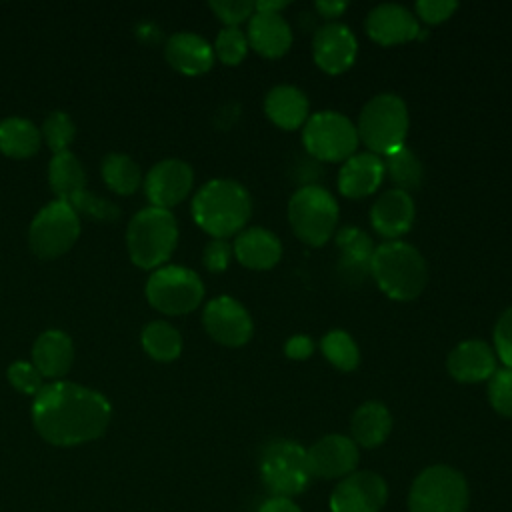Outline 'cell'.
<instances>
[{"label":"cell","instance_id":"cell-1","mask_svg":"<svg viewBox=\"0 0 512 512\" xmlns=\"http://www.w3.org/2000/svg\"><path fill=\"white\" fill-rule=\"evenodd\" d=\"M108 400L74 382L44 384L34 396L32 422L54 446H76L100 438L110 424Z\"/></svg>","mask_w":512,"mask_h":512},{"label":"cell","instance_id":"cell-2","mask_svg":"<svg viewBox=\"0 0 512 512\" xmlns=\"http://www.w3.org/2000/svg\"><path fill=\"white\" fill-rule=\"evenodd\" d=\"M252 214L248 190L230 178L206 182L192 200L194 222L212 238H228L244 230Z\"/></svg>","mask_w":512,"mask_h":512},{"label":"cell","instance_id":"cell-3","mask_svg":"<svg viewBox=\"0 0 512 512\" xmlns=\"http://www.w3.org/2000/svg\"><path fill=\"white\" fill-rule=\"evenodd\" d=\"M370 276L392 300L408 302L422 294L428 282V266L418 248L402 240H386L376 246Z\"/></svg>","mask_w":512,"mask_h":512},{"label":"cell","instance_id":"cell-4","mask_svg":"<svg viewBox=\"0 0 512 512\" xmlns=\"http://www.w3.org/2000/svg\"><path fill=\"white\" fill-rule=\"evenodd\" d=\"M408 124V108L400 96L392 92L376 94L360 110L358 142L376 156H388L404 146Z\"/></svg>","mask_w":512,"mask_h":512},{"label":"cell","instance_id":"cell-5","mask_svg":"<svg viewBox=\"0 0 512 512\" xmlns=\"http://www.w3.org/2000/svg\"><path fill=\"white\" fill-rule=\"evenodd\" d=\"M178 242L176 218L164 208H144L128 224L126 244L130 258L140 268H156L170 258Z\"/></svg>","mask_w":512,"mask_h":512},{"label":"cell","instance_id":"cell-6","mask_svg":"<svg viewBox=\"0 0 512 512\" xmlns=\"http://www.w3.org/2000/svg\"><path fill=\"white\" fill-rule=\"evenodd\" d=\"M260 478L272 496L302 494L312 480L306 448L286 438L268 442L260 454Z\"/></svg>","mask_w":512,"mask_h":512},{"label":"cell","instance_id":"cell-7","mask_svg":"<svg viewBox=\"0 0 512 512\" xmlns=\"http://www.w3.org/2000/svg\"><path fill=\"white\" fill-rule=\"evenodd\" d=\"M468 482L464 474L446 464L424 468L408 492V512H466Z\"/></svg>","mask_w":512,"mask_h":512},{"label":"cell","instance_id":"cell-8","mask_svg":"<svg viewBox=\"0 0 512 512\" xmlns=\"http://www.w3.org/2000/svg\"><path fill=\"white\" fill-rule=\"evenodd\" d=\"M288 222L298 240L308 246H322L336 232L338 204L318 184L300 186L288 202Z\"/></svg>","mask_w":512,"mask_h":512},{"label":"cell","instance_id":"cell-9","mask_svg":"<svg viewBox=\"0 0 512 512\" xmlns=\"http://www.w3.org/2000/svg\"><path fill=\"white\" fill-rule=\"evenodd\" d=\"M302 144L314 160L342 162L356 154L358 132L344 114L336 110H320L308 116L302 126Z\"/></svg>","mask_w":512,"mask_h":512},{"label":"cell","instance_id":"cell-10","mask_svg":"<svg viewBox=\"0 0 512 512\" xmlns=\"http://www.w3.org/2000/svg\"><path fill=\"white\" fill-rule=\"evenodd\" d=\"M148 302L164 314H188L204 298L200 276L184 266H160L146 282Z\"/></svg>","mask_w":512,"mask_h":512},{"label":"cell","instance_id":"cell-11","mask_svg":"<svg viewBox=\"0 0 512 512\" xmlns=\"http://www.w3.org/2000/svg\"><path fill=\"white\" fill-rule=\"evenodd\" d=\"M80 234L78 214L62 200L46 204L30 224V248L40 258H58Z\"/></svg>","mask_w":512,"mask_h":512},{"label":"cell","instance_id":"cell-12","mask_svg":"<svg viewBox=\"0 0 512 512\" xmlns=\"http://www.w3.org/2000/svg\"><path fill=\"white\" fill-rule=\"evenodd\" d=\"M388 500L386 480L372 470H354L330 494L332 512H380Z\"/></svg>","mask_w":512,"mask_h":512},{"label":"cell","instance_id":"cell-13","mask_svg":"<svg viewBox=\"0 0 512 512\" xmlns=\"http://www.w3.org/2000/svg\"><path fill=\"white\" fill-rule=\"evenodd\" d=\"M202 324L212 340L222 346H244L254 332L248 310L232 296L210 300L202 312Z\"/></svg>","mask_w":512,"mask_h":512},{"label":"cell","instance_id":"cell-14","mask_svg":"<svg viewBox=\"0 0 512 512\" xmlns=\"http://www.w3.org/2000/svg\"><path fill=\"white\" fill-rule=\"evenodd\" d=\"M356 54V36L342 22H328L312 36V58L326 74H342L354 64Z\"/></svg>","mask_w":512,"mask_h":512},{"label":"cell","instance_id":"cell-15","mask_svg":"<svg viewBox=\"0 0 512 512\" xmlns=\"http://www.w3.org/2000/svg\"><path fill=\"white\" fill-rule=\"evenodd\" d=\"M308 464L312 478H344L352 474L358 466L360 454L358 446L352 438L344 434H326L320 440H316L310 448H306Z\"/></svg>","mask_w":512,"mask_h":512},{"label":"cell","instance_id":"cell-16","mask_svg":"<svg viewBox=\"0 0 512 512\" xmlns=\"http://www.w3.org/2000/svg\"><path fill=\"white\" fill-rule=\"evenodd\" d=\"M194 172L184 160L168 158L150 168L144 180V192L152 206L170 210L192 190Z\"/></svg>","mask_w":512,"mask_h":512},{"label":"cell","instance_id":"cell-17","mask_svg":"<svg viewBox=\"0 0 512 512\" xmlns=\"http://www.w3.org/2000/svg\"><path fill=\"white\" fill-rule=\"evenodd\" d=\"M368 36L380 46H396L420 36L418 18L400 4H378L374 6L364 22Z\"/></svg>","mask_w":512,"mask_h":512},{"label":"cell","instance_id":"cell-18","mask_svg":"<svg viewBox=\"0 0 512 512\" xmlns=\"http://www.w3.org/2000/svg\"><path fill=\"white\" fill-rule=\"evenodd\" d=\"M416 216L414 200L408 192L390 188L382 192L370 208L372 228L386 240H396L412 228Z\"/></svg>","mask_w":512,"mask_h":512},{"label":"cell","instance_id":"cell-19","mask_svg":"<svg viewBox=\"0 0 512 512\" xmlns=\"http://www.w3.org/2000/svg\"><path fill=\"white\" fill-rule=\"evenodd\" d=\"M446 368L456 382H484L496 372V352L484 340H464L450 350Z\"/></svg>","mask_w":512,"mask_h":512},{"label":"cell","instance_id":"cell-20","mask_svg":"<svg viewBox=\"0 0 512 512\" xmlns=\"http://www.w3.org/2000/svg\"><path fill=\"white\" fill-rule=\"evenodd\" d=\"M338 272L348 284H362L370 276V262L376 250L374 240L356 226H342L336 230Z\"/></svg>","mask_w":512,"mask_h":512},{"label":"cell","instance_id":"cell-21","mask_svg":"<svg viewBox=\"0 0 512 512\" xmlns=\"http://www.w3.org/2000/svg\"><path fill=\"white\" fill-rule=\"evenodd\" d=\"M384 160L372 152H356L344 160L338 172V190L346 198H366L382 184Z\"/></svg>","mask_w":512,"mask_h":512},{"label":"cell","instance_id":"cell-22","mask_svg":"<svg viewBox=\"0 0 512 512\" xmlns=\"http://www.w3.org/2000/svg\"><path fill=\"white\" fill-rule=\"evenodd\" d=\"M232 252L250 270H270L282 258V244L274 232L262 226H250L236 234Z\"/></svg>","mask_w":512,"mask_h":512},{"label":"cell","instance_id":"cell-23","mask_svg":"<svg viewBox=\"0 0 512 512\" xmlns=\"http://www.w3.org/2000/svg\"><path fill=\"white\" fill-rule=\"evenodd\" d=\"M248 46L264 58H280L292 44V28L282 14L256 12L248 20Z\"/></svg>","mask_w":512,"mask_h":512},{"label":"cell","instance_id":"cell-24","mask_svg":"<svg viewBox=\"0 0 512 512\" xmlns=\"http://www.w3.org/2000/svg\"><path fill=\"white\" fill-rule=\"evenodd\" d=\"M166 60L182 74L198 76L212 68L214 48L194 32H178L166 42Z\"/></svg>","mask_w":512,"mask_h":512},{"label":"cell","instance_id":"cell-25","mask_svg":"<svg viewBox=\"0 0 512 512\" xmlns=\"http://www.w3.org/2000/svg\"><path fill=\"white\" fill-rule=\"evenodd\" d=\"M264 112L282 130L302 128L308 120L310 104L306 94L290 84L274 86L264 98Z\"/></svg>","mask_w":512,"mask_h":512},{"label":"cell","instance_id":"cell-26","mask_svg":"<svg viewBox=\"0 0 512 512\" xmlns=\"http://www.w3.org/2000/svg\"><path fill=\"white\" fill-rule=\"evenodd\" d=\"M34 366L42 376L60 378L64 376L74 360V346L68 334L60 330H46L42 332L32 348Z\"/></svg>","mask_w":512,"mask_h":512},{"label":"cell","instance_id":"cell-27","mask_svg":"<svg viewBox=\"0 0 512 512\" xmlns=\"http://www.w3.org/2000/svg\"><path fill=\"white\" fill-rule=\"evenodd\" d=\"M350 432L356 446L378 448L392 432V414L382 402L368 400L354 410Z\"/></svg>","mask_w":512,"mask_h":512},{"label":"cell","instance_id":"cell-28","mask_svg":"<svg viewBox=\"0 0 512 512\" xmlns=\"http://www.w3.org/2000/svg\"><path fill=\"white\" fill-rule=\"evenodd\" d=\"M48 180L52 190L56 192L58 200L68 202L78 192L86 190V174L80 164V160L72 152H60L54 154L50 168H48Z\"/></svg>","mask_w":512,"mask_h":512},{"label":"cell","instance_id":"cell-29","mask_svg":"<svg viewBox=\"0 0 512 512\" xmlns=\"http://www.w3.org/2000/svg\"><path fill=\"white\" fill-rule=\"evenodd\" d=\"M40 148V130L26 118L0 122V150L12 158H28Z\"/></svg>","mask_w":512,"mask_h":512},{"label":"cell","instance_id":"cell-30","mask_svg":"<svg viewBox=\"0 0 512 512\" xmlns=\"http://www.w3.org/2000/svg\"><path fill=\"white\" fill-rule=\"evenodd\" d=\"M384 172L390 176L398 190H404L408 194L420 188L424 180V166L416 152L406 144L384 156Z\"/></svg>","mask_w":512,"mask_h":512},{"label":"cell","instance_id":"cell-31","mask_svg":"<svg viewBox=\"0 0 512 512\" xmlns=\"http://www.w3.org/2000/svg\"><path fill=\"white\" fill-rule=\"evenodd\" d=\"M142 346L144 350L160 362H170L182 352V336L168 322H150L142 330Z\"/></svg>","mask_w":512,"mask_h":512},{"label":"cell","instance_id":"cell-32","mask_svg":"<svg viewBox=\"0 0 512 512\" xmlns=\"http://www.w3.org/2000/svg\"><path fill=\"white\" fill-rule=\"evenodd\" d=\"M102 176L106 184L118 194H132L142 182L138 164L126 154H108L102 160Z\"/></svg>","mask_w":512,"mask_h":512},{"label":"cell","instance_id":"cell-33","mask_svg":"<svg viewBox=\"0 0 512 512\" xmlns=\"http://www.w3.org/2000/svg\"><path fill=\"white\" fill-rule=\"evenodd\" d=\"M324 358L342 372H352L360 364V348L346 330H330L320 340Z\"/></svg>","mask_w":512,"mask_h":512},{"label":"cell","instance_id":"cell-34","mask_svg":"<svg viewBox=\"0 0 512 512\" xmlns=\"http://www.w3.org/2000/svg\"><path fill=\"white\" fill-rule=\"evenodd\" d=\"M214 56L228 66H236L244 60L248 52V38L238 26H224L214 42Z\"/></svg>","mask_w":512,"mask_h":512},{"label":"cell","instance_id":"cell-35","mask_svg":"<svg viewBox=\"0 0 512 512\" xmlns=\"http://www.w3.org/2000/svg\"><path fill=\"white\" fill-rule=\"evenodd\" d=\"M74 134H76V128H74V122L72 118L66 114V112H52L46 120H44V126H42V136L46 138L48 146L54 150V154H60V152H66L68 150V144L74 140Z\"/></svg>","mask_w":512,"mask_h":512},{"label":"cell","instance_id":"cell-36","mask_svg":"<svg viewBox=\"0 0 512 512\" xmlns=\"http://www.w3.org/2000/svg\"><path fill=\"white\" fill-rule=\"evenodd\" d=\"M66 204L76 214H86V216H90L94 220H100V222H112V220H116L120 216V208L114 202H108V200H104L100 196H94L88 190L78 192Z\"/></svg>","mask_w":512,"mask_h":512},{"label":"cell","instance_id":"cell-37","mask_svg":"<svg viewBox=\"0 0 512 512\" xmlns=\"http://www.w3.org/2000/svg\"><path fill=\"white\" fill-rule=\"evenodd\" d=\"M488 402L504 418H512V368H496L488 378Z\"/></svg>","mask_w":512,"mask_h":512},{"label":"cell","instance_id":"cell-38","mask_svg":"<svg viewBox=\"0 0 512 512\" xmlns=\"http://www.w3.org/2000/svg\"><path fill=\"white\" fill-rule=\"evenodd\" d=\"M42 374L38 372V368L34 366V364H30V362H24V360H18V362H12L10 366H8V380H10V384L16 388V390H20V392H24V394H38L40 390H42V386H44V382H42Z\"/></svg>","mask_w":512,"mask_h":512},{"label":"cell","instance_id":"cell-39","mask_svg":"<svg viewBox=\"0 0 512 512\" xmlns=\"http://www.w3.org/2000/svg\"><path fill=\"white\" fill-rule=\"evenodd\" d=\"M210 8L226 26H238L254 14V2L248 0H214Z\"/></svg>","mask_w":512,"mask_h":512},{"label":"cell","instance_id":"cell-40","mask_svg":"<svg viewBox=\"0 0 512 512\" xmlns=\"http://www.w3.org/2000/svg\"><path fill=\"white\" fill-rule=\"evenodd\" d=\"M494 352L504 362L506 368H512V306L506 308L494 326Z\"/></svg>","mask_w":512,"mask_h":512},{"label":"cell","instance_id":"cell-41","mask_svg":"<svg viewBox=\"0 0 512 512\" xmlns=\"http://www.w3.org/2000/svg\"><path fill=\"white\" fill-rule=\"evenodd\" d=\"M232 258V244L224 238H212L202 252V262L210 272H224Z\"/></svg>","mask_w":512,"mask_h":512},{"label":"cell","instance_id":"cell-42","mask_svg":"<svg viewBox=\"0 0 512 512\" xmlns=\"http://www.w3.org/2000/svg\"><path fill=\"white\" fill-rule=\"evenodd\" d=\"M456 8L458 2L454 0H420L414 6L416 16L426 24H440L448 20Z\"/></svg>","mask_w":512,"mask_h":512},{"label":"cell","instance_id":"cell-43","mask_svg":"<svg viewBox=\"0 0 512 512\" xmlns=\"http://www.w3.org/2000/svg\"><path fill=\"white\" fill-rule=\"evenodd\" d=\"M314 352V342L306 334H294L284 344V354L292 360H306Z\"/></svg>","mask_w":512,"mask_h":512},{"label":"cell","instance_id":"cell-44","mask_svg":"<svg viewBox=\"0 0 512 512\" xmlns=\"http://www.w3.org/2000/svg\"><path fill=\"white\" fill-rule=\"evenodd\" d=\"M258 512H302L298 504L292 502V498H282V496H272L262 502Z\"/></svg>","mask_w":512,"mask_h":512},{"label":"cell","instance_id":"cell-45","mask_svg":"<svg viewBox=\"0 0 512 512\" xmlns=\"http://www.w3.org/2000/svg\"><path fill=\"white\" fill-rule=\"evenodd\" d=\"M314 8H316V12L322 18L334 20V18H338L348 8V2H342V0H320V2L314 4Z\"/></svg>","mask_w":512,"mask_h":512},{"label":"cell","instance_id":"cell-46","mask_svg":"<svg viewBox=\"0 0 512 512\" xmlns=\"http://www.w3.org/2000/svg\"><path fill=\"white\" fill-rule=\"evenodd\" d=\"M286 6H288V2H280V0H276V2H270V0L254 2L256 12H276V14H280Z\"/></svg>","mask_w":512,"mask_h":512}]
</instances>
